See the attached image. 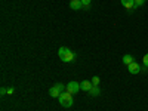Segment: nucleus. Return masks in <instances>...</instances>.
Segmentation results:
<instances>
[{
    "label": "nucleus",
    "mask_w": 148,
    "mask_h": 111,
    "mask_svg": "<svg viewBox=\"0 0 148 111\" xmlns=\"http://www.w3.org/2000/svg\"><path fill=\"white\" fill-rule=\"evenodd\" d=\"M58 56L61 58L62 62H73V61L76 59V53H74L71 49L65 47V46H61L58 49Z\"/></svg>",
    "instance_id": "nucleus-1"
},
{
    "label": "nucleus",
    "mask_w": 148,
    "mask_h": 111,
    "mask_svg": "<svg viewBox=\"0 0 148 111\" xmlns=\"http://www.w3.org/2000/svg\"><path fill=\"white\" fill-rule=\"evenodd\" d=\"M58 101H59V104H61V105L65 107V108H70V107H73V104H74L73 95H71L70 92H62V93L59 95Z\"/></svg>",
    "instance_id": "nucleus-2"
},
{
    "label": "nucleus",
    "mask_w": 148,
    "mask_h": 111,
    "mask_svg": "<svg viewBox=\"0 0 148 111\" xmlns=\"http://www.w3.org/2000/svg\"><path fill=\"white\" fill-rule=\"evenodd\" d=\"M64 90H67V86H64L62 83H56L55 86H52V88L49 89V95L52 98H59V95Z\"/></svg>",
    "instance_id": "nucleus-3"
},
{
    "label": "nucleus",
    "mask_w": 148,
    "mask_h": 111,
    "mask_svg": "<svg viewBox=\"0 0 148 111\" xmlns=\"http://www.w3.org/2000/svg\"><path fill=\"white\" fill-rule=\"evenodd\" d=\"M67 92H70L71 95L79 93V92H80V83H77V82H70V83L67 84Z\"/></svg>",
    "instance_id": "nucleus-4"
},
{
    "label": "nucleus",
    "mask_w": 148,
    "mask_h": 111,
    "mask_svg": "<svg viewBox=\"0 0 148 111\" xmlns=\"http://www.w3.org/2000/svg\"><path fill=\"white\" fill-rule=\"evenodd\" d=\"M92 88H93L92 82H89V80H83V82H80V89H82V90H84V92H90Z\"/></svg>",
    "instance_id": "nucleus-5"
},
{
    "label": "nucleus",
    "mask_w": 148,
    "mask_h": 111,
    "mask_svg": "<svg viewBox=\"0 0 148 111\" xmlns=\"http://www.w3.org/2000/svg\"><path fill=\"white\" fill-rule=\"evenodd\" d=\"M121 6L126 8L127 10H132V9L136 8L135 6V0H121Z\"/></svg>",
    "instance_id": "nucleus-6"
},
{
    "label": "nucleus",
    "mask_w": 148,
    "mask_h": 111,
    "mask_svg": "<svg viewBox=\"0 0 148 111\" xmlns=\"http://www.w3.org/2000/svg\"><path fill=\"white\" fill-rule=\"evenodd\" d=\"M127 71H129L130 74H138V73L141 71L139 64H136V62H132L130 65H127Z\"/></svg>",
    "instance_id": "nucleus-7"
},
{
    "label": "nucleus",
    "mask_w": 148,
    "mask_h": 111,
    "mask_svg": "<svg viewBox=\"0 0 148 111\" xmlns=\"http://www.w3.org/2000/svg\"><path fill=\"white\" fill-rule=\"evenodd\" d=\"M70 8H71L73 10H79V9H83L82 0H71V2H70Z\"/></svg>",
    "instance_id": "nucleus-8"
},
{
    "label": "nucleus",
    "mask_w": 148,
    "mask_h": 111,
    "mask_svg": "<svg viewBox=\"0 0 148 111\" xmlns=\"http://www.w3.org/2000/svg\"><path fill=\"white\" fill-rule=\"evenodd\" d=\"M132 62H135V59H133V56H132V55L126 53L125 56H123V64H125L126 67H127V65H130Z\"/></svg>",
    "instance_id": "nucleus-9"
},
{
    "label": "nucleus",
    "mask_w": 148,
    "mask_h": 111,
    "mask_svg": "<svg viewBox=\"0 0 148 111\" xmlns=\"http://www.w3.org/2000/svg\"><path fill=\"white\" fill-rule=\"evenodd\" d=\"M92 96H98V95H99L101 93V89L99 88H98V86H93V88L90 89V92H89Z\"/></svg>",
    "instance_id": "nucleus-10"
},
{
    "label": "nucleus",
    "mask_w": 148,
    "mask_h": 111,
    "mask_svg": "<svg viewBox=\"0 0 148 111\" xmlns=\"http://www.w3.org/2000/svg\"><path fill=\"white\" fill-rule=\"evenodd\" d=\"M90 2H92V0H82L83 9H89V6H90Z\"/></svg>",
    "instance_id": "nucleus-11"
},
{
    "label": "nucleus",
    "mask_w": 148,
    "mask_h": 111,
    "mask_svg": "<svg viewBox=\"0 0 148 111\" xmlns=\"http://www.w3.org/2000/svg\"><path fill=\"white\" fill-rule=\"evenodd\" d=\"M142 62H144V65L148 68V53H145V55L142 56Z\"/></svg>",
    "instance_id": "nucleus-12"
},
{
    "label": "nucleus",
    "mask_w": 148,
    "mask_h": 111,
    "mask_svg": "<svg viewBox=\"0 0 148 111\" xmlns=\"http://www.w3.org/2000/svg\"><path fill=\"white\" fill-rule=\"evenodd\" d=\"M144 3H145V0H135V6H136V8L142 6Z\"/></svg>",
    "instance_id": "nucleus-13"
},
{
    "label": "nucleus",
    "mask_w": 148,
    "mask_h": 111,
    "mask_svg": "<svg viewBox=\"0 0 148 111\" xmlns=\"http://www.w3.org/2000/svg\"><path fill=\"white\" fill-rule=\"evenodd\" d=\"M92 84H93V86H98V84H99V77L95 76V77L92 79Z\"/></svg>",
    "instance_id": "nucleus-14"
},
{
    "label": "nucleus",
    "mask_w": 148,
    "mask_h": 111,
    "mask_svg": "<svg viewBox=\"0 0 148 111\" xmlns=\"http://www.w3.org/2000/svg\"><path fill=\"white\" fill-rule=\"evenodd\" d=\"M5 93H8V89L2 88V89H0V95H5Z\"/></svg>",
    "instance_id": "nucleus-15"
},
{
    "label": "nucleus",
    "mask_w": 148,
    "mask_h": 111,
    "mask_svg": "<svg viewBox=\"0 0 148 111\" xmlns=\"http://www.w3.org/2000/svg\"><path fill=\"white\" fill-rule=\"evenodd\" d=\"M14 92H15V89H14V88H9V89H8V95H12Z\"/></svg>",
    "instance_id": "nucleus-16"
}]
</instances>
